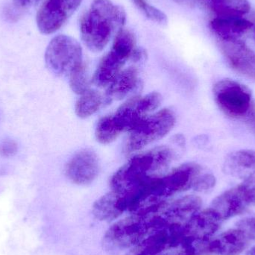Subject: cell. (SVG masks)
<instances>
[{
    "label": "cell",
    "mask_w": 255,
    "mask_h": 255,
    "mask_svg": "<svg viewBox=\"0 0 255 255\" xmlns=\"http://www.w3.org/2000/svg\"><path fill=\"white\" fill-rule=\"evenodd\" d=\"M175 156L172 148L160 147L134 156L115 174L111 185L113 191L127 198L128 211L133 212L137 208L149 181L159 176Z\"/></svg>",
    "instance_id": "obj_1"
},
{
    "label": "cell",
    "mask_w": 255,
    "mask_h": 255,
    "mask_svg": "<svg viewBox=\"0 0 255 255\" xmlns=\"http://www.w3.org/2000/svg\"><path fill=\"white\" fill-rule=\"evenodd\" d=\"M127 13L110 0H94L81 21V34L85 46L94 52H101L111 39L123 29Z\"/></svg>",
    "instance_id": "obj_2"
},
{
    "label": "cell",
    "mask_w": 255,
    "mask_h": 255,
    "mask_svg": "<svg viewBox=\"0 0 255 255\" xmlns=\"http://www.w3.org/2000/svg\"><path fill=\"white\" fill-rule=\"evenodd\" d=\"M161 100L160 94L156 92L128 100L114 115L99 121L96 128L97 140L103 144L110 143L123 132L131 130L148 114L159 107Z\"/></svg>",
    "instance_id": "obj_3"
},
{
    "label": "cell",
    "mask_w": 255,
    "mask_h": 255,
    "mask_svg": "<svg viewBox=\"0 0 255 255\" xmlns=\"http://www.w3.org/2000/svg\"><path fill=\"white\" fill-rule=\"evenodd\" d=\"M150 232L151 226L148 218L144 215L133 214L109 228L105 235L103 245L108 252L115 254L134 247Z\"/></svg>",
    "instance_id": "obj_4"
},
{
    "label": "cell",
    "mask_w": 255,
    "mask_h": 255,
    "mask_svg": "<svg viewBox=\"0 0 255 255\" xmlns=\"http://www.w3.org/2000/svg\"><path fill=\"white\" fill-rule=\"evenodd\" d=\"M134 35L128 30L121 29L115 36L112 50L100 61L94 76V82L100 88L112 83L135 50Z\"/></svg>",
    "instance_id": "obj_5"
},
{
    "label": "cell",
    "mask_w": 255,
    "mask_h": 255,
    "mask_svg": "<svg viewBox=\"0 0 255 255\" xmlns=\"http://www.w3.org/2000/svg\"><path fill=\"white\" fill-rule=\"evenodd\" d=\"M175 124V114L169 109H163L146 117L130 130L127 144V152L142 149L164 137L173 128Z\"/></svg>",
    "instance_id": "obj_6"
},
{
    "label": "cell",
    "mask_w": 255,
    "mask_h": 255,
    "mask_svg": "<svg viewBox=\"0 0 255 255\" xmlns=\"http://www.w3.org/2000/svg\"><path fill=\"white\" fill-rule=\"evenodd\" d=\"M45 61L48 69L58 76H70L82 65V49L76 39L67 35L54 37L46 48Z\"/></svg>",
    "instance_id": "obj_7"
},
{
    "label": "cell",
    "mask_w": 255,
    "mask_h": 255,
    "mask_svg": "<svg viewBox=\"0 0 255 255\" xmlns=\"http://www.w3.org/2000/svg\"><path fill=\"white\" fill-rule=\"evenodd\" d=\"M213 91L219 108L231 118L244 119L254 107L251 91L236 81L228 79L219 81Z\"/></svg>",
    "instance_id": "obj_8"
},
{
    "label": "cell",
    "mask_w": 255,
    "mask_h": 255,
    "mask_svg": "<svg viewBox=\"0 0 255 255\" xmlns=\"http://www.w3.org/2000/svg\"><path fill=\"white\" fill-rule=\"evenodd\" d=\"M201 173L202 168L199 164L187 163L173 169L168 175L156 177L150 183V201L160 202L164 198L193 188Z\"/></svg>",
    "instance_id": "obj_9"
},
{
    "label": "cell",
    "mask_w": 255,
    "mask_h": 255,
    "mask_svg": "<svg viewBox=\"0 0 255 255\" xmlns=\"http://www.w3.org/2000/svg\"><path fill=\"white\" fill-rule=\"evenodd\" d=\"M83 0H46L37 15L40 32L52 34L64 25Z\"/></svg>",
    "instance_id": "obj_10"
},
{
    "label": "cell",
    "mask_w": 255,
    "mask_h": 255,
    "mask_svg": "<svg viewBox=\"0 0 255 255\" xmlns=\"http://www.w3.org/2000/svg\"><path fill=\"white\" fill-rule=\"evenodd\" d=\"M181 229L160 228L154 229L133 247L129 255H162L181 242Z\"/></svg>",
    "instance_id": "obj_11"
},
{
    "label": "cell",
    "mask_w": 255,
    "mask_h": 255,
    "mask_svg": "<svg viewBox=\"0 0 255 255\" xmlns=\"http://www.w3.org/2000/svg\"><path fill=\"white\" fill-rule=\"evenodd\" d=\"M100 171L98 156L92 150L85 149L75 154L66 166V174L70 181L79 185L93 182Z\"/></svg>",
    "instance_id": "obj_12"
},
{
    "label": "cell",
    "mask_w": 255,
    "mask_h": 255,
    "mask_svg": "<svg viewBox=\"0 0 255 255\" xmlns=\"http://www.w3.org/2000/svg\"><path fill=\"white\" fill-rule=\"evenodd\" d=\"M220 49L231 67L241 74L255 79V53L241 40H220Z\"/></svg>",
    "instance_id": "obj_13"
},
{
    "label": "cell",
    "mask_w": 255,
    "mask_h": 255,
    "mask_svg": "<svg viewBox=\"0 0 255 255\" xmlns=\"http://www.w3.org/2000/svg\"><path fill=\"white\" fill-rule=\"evenodd\" d=\"M221 222L218 216L210 208L197 213L181 229V239L208 241L220 229Z\"/></svg>",
    "instance_id": "obj_14"
},
{
    "label": "cell",
    "mask_w": 255,
    "mask_h": 255,
    "mask_svg": "<svg viewBox=\"0 0 255 255\" xmlns=\"http://www.w3.org/2000/svg\"><path fill=\"white\" fill-rule=\"evenodd\" d=\"M248 206L238 186L217 196L211 203L210 209L223 221L242 214Z\"/></svg>",
    "instance_id": "obj_15"
},
{
    "label": "cell",
    "mask_w": 255,
    "mask_h": 255,
    "mask_svg": "<svg viewBox=\"0 0 255 255\" xmlns=\"http://www.w3.org/2000/svg\"><path fill=\"white\" fill-rule=\"evenodd\" d=\"M249 240L237 229H232L208 241V255H238L248 247Z\"/></svg>",
    "instance_id": "obj_16"
},
{
    "label": "cell",
    "mask_w": 255,
    "mask_h": 255,
    "mask_svg": "<svg viewBox=\"0 0 255 255\" xmlns=\"http://www.w3.org/2000/svg\"><path fill=\"white\" fill-rule=\"evenodd\" d=\"M128 211L127 198L115 191L106 193L93 205V214L100 221L110 222Z\"/></svg>",
    "instance_id": "obj_17"
},
{
    "label": "cell",
    "mask_w": 255,
    "mask_h": 255,
    "mask_svg": "<svg viewBox=\"0 0 255 255\" xmlns=\"http://www.w3.org/2000/svg\"><path fill=\"white\" fill-rule=\"evenodd\" d=\"M225 173L239 179H247L255 175V151L239 150L231 153L223 163Z\"/></svg>",
    "instance_id": "obj_18"
},
{
    "label": "cell",
    "mask_w": 255,
    "mask_h": 255,
    "mask_svg": "<svg viewBox=\"0 0 255 255\" xmlns=\"http://www.w3.org/2000/svg\"><path fill=\"white\" fill-rule=\"evenodd\" d=\"M253 22L242 16H217L211 22V27L220 40H240L253 27Z\"/></svg>",
    "instance_id": "obj_19"
},
{
    "label": "cell",
    "mask_w": 255,
    "mask_h": 255,
    "mask_svg": "<svg viewBox=\"0 0 255 255\" xmlns=\"http://www.w3.org/2000/svg\"><path fill=\"white\" fill-rule=\"evenodd\" d=\"M139 82V73L135 67H129L121 71L108 89V100H123L137 88Z\"/></svg>",
    "instance_id": "obj_20"
},
{
    "label": "cell",
    "mask_w": 255,
    "mask_h": 255,
    "mask_svg": "<svg viewBox=\"0 0 255 255\" xmlns=\"http://www.w3.org/2000/svg\"><path fill=\"white\" fill-rule=\"evenodd\" d=\"M214 13L223 16H242L250 10L249 0H203Z\"/></svg>",
    "instance_id": "obj_21"
},
{
    "label": "cell",
    "mask_w": 255,
    "mask_h": 255,
    "mask_svg": "<svg viewBox=\"0 0 255 255\" xmlns=\"http://www.w3.org/2000/svg\"><path fill=\"white\" fill-rule=\"evenodd\" d=\"M104 103L103 96L98 91L88 90L82 94L76 105V113L80 118H87L98 112Z\"/></svg>",
    "instance_id": "obj_22"
},
{
    "label": "cell",
    "mask_w": 255,
    "mask_h": 255,
    "mask_svg": "<svg viewBox=\"0 0 255 255\" xmlns=\"http://www.w3.org/2000/svg\"><path fill=\"white\" fill-rule=\"evenodd\" d=\"M70 84L73 92L80 95L89 90V79L87 74L86 67L84 64L70 73Z\"/></svg>",
    "instance_id": "obj_23"
},
{
    "label": "cell",
    "mask_w": 255,
    "mask_h": 255,
    "mask_svg": "<svg viewBox=\"0 0 255 255\" xmlns=\"http://www.w3.org/2000/svg\"><path fill=\"white\" fill-rule=\"evenodd\" d=\"M142 11L146 15L147 17L160 24H166L167 22V17L164 13L156 8L154 6L151 5L147 2L146 0H133Z\"/></svg>",
    "instance_id": "obj_24"
},
{
    "label": "cell",
    "mask_w": 255,
    "mask_h": 255,
    "mask_svg": "<svg viewBox=\"0 0 255 255\" xmlns=\"http://www.w3.org/2000/svg\"><path fill=\"white\" fill-rule=\"evenodd\" d=\"M216 178L211 173L202 174L198 177L193 186V189L197 192H207L214 188L216 185Z\"/></svg>",
    "instance_id": "obj_25"
},
{
    "label": "cell",
    "mask_w": 255,
    "mask_h": 255,
    "mask_svg": "<svg viewBox=\"0 0 255 255\" xmlns=\"http://www.w3.org/2000/svg\"><path fill=\"white\" fill-rule=\"evenodd\" d=\"M249 205H255V175L244 180L238 185Z\"/></svg>",
    "instance_id": "obj_26"
},
{
    "label": "cell",
    "mask_w": 255,
    "mask_h": 255,
    "mask_svg": "<svg viewBox=\"0 0 255 255\" xmlns=\"http://www.w3.org/2000/svg\"><path fill=\"white\" fill-rule=\"evenodd\" d=\"M238 230L241 231L247 239L255 240V217H246L237 223Z\"/></svg>",
    "instance_id": "obj_27"
},
{
    "label": "cell",
    "mask_w": 255,
    "mask_h": 255,
    "mask_svg": "<svg viewBox=\"0 0 255 255\" xmlns=\"http://www.w3.org/2000/svg\"><path fill=\"white\" fill-rule=\"evenodd\" d=\"M17 151V145L13 140H6L0 145V153L3 157H9L14 155Z\"/></svg>",
    "instance_id": "obj_28"
},
{
    "label": "cell",
    "mask_w": 255,
    "mask_h": 255,
    "mask_svg": "<svg viewBox=\"0 0 255 255\" xmlns=\"http://www.w3.org/2000/svg\"><path fill=\"white\" fill-rule=\"evenodd\" d=\"M249 127L255 132V106L253 108L248 116L245 118Z\"/></svg>",
    "instance_id": "obj_29"
},
{
    "label": "cell",
    "mask_w": 255,
    "mask_h": 255,
    "mask_svg": "<svg viewBox=\"0 0 255 255\" xmlns=\"http://www.w3.org/2000/svg\"><path fill=\"white\" fill-rule=\"evenodd\" d=\"M16 5L21 7H28L38 2L39 0H13Z\"/></svg>",
    "instance_id": "obj_30"
},
{
    "label": "cell",
    "mask_w": 255,
    "mask_h": 255,
    "mask_svg": "<svg viewBox=\"0 0 255 255\" xmlns=\"http://www.w3.org/2000/svg\"><path fill=\"white\" fill-rule=\"evenodd\" d=\"M249 255H255V247H254V248L250 252Z\"/></svg>",
    "instance_id": "obj_31"
}]
</instances>
